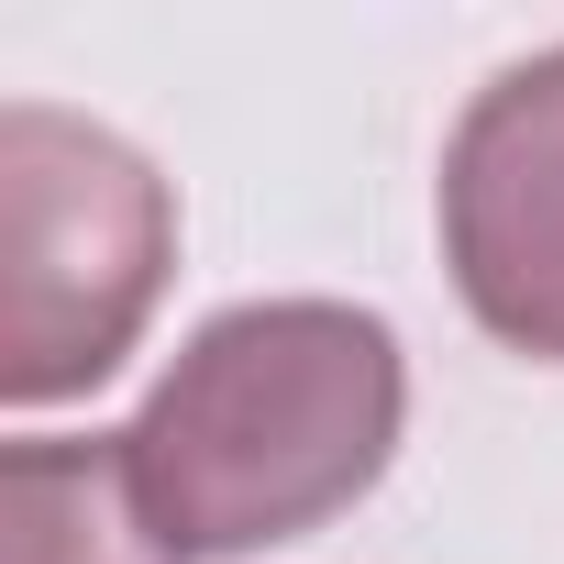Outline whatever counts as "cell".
<instances>
[{"mask_svg":"<svg viewBox=\"0 0 564 564\" xmlns=\"http://www.w3.org/2000/svg\"><path fill=\"white\" fill-rule=\"evenodd\" d=\"M410 421L399 333L355 300H243L177 344L122 454L188 564L300 542L355 509Z\"/></svg>","mask_w":564,"mask_h":564,"instance_id":"6da1fadb","label":"cell"},{"mask_svg":"<svg viewBox=\"0 0 564 564\" xmlns=\"http://www.w3.org/2000/svg\"><path fill=\"white\" fill-rule=\"evenodd\" d=\"M443 265L465 311L564 366V45L498 67L443 144Z\"/></svg>","mask_w":564,"mask_h":564,"instance_id":"3957f363","label":"cell"},{"mask_svg":"<svg viewBox=\"0 0 564 564\" xmlns=\"http://www.w3.org/2000/svg\"><path fill=\"white\" fill-rule=\"evenodd\" d=\"M166 265L177 199L155 155L56 100L0 111V399L45 410L100 388L155 322Z\"/></svg>","mask_w":564,"mask_h":564,"instance_id":"7a4b0ae2","label":"cell"},{"mask_svg":"<svg viewBox=\"0 0 564 564\" xmlns=\"http://www.w3.org/2000/svg\"><path fill=\"white\" fill-rule=\"evenodd\" d=\"M0 564H188L144 487L122 432H34L0 454Z\"/></svg>","mask_w":564,"mask_h":564,"instance_id":"277c9868","label":"cell"}]
</instances>
